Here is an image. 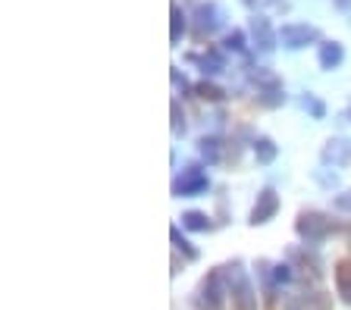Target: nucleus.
I'll list each match as a JSON object with an SVG mask.
<instances>
[{
  "mask_svg": "<svg viewBox=\"0 0 351 310\" xmlns=\"http://www.w3.org/2000/svg\"><path fill=\"white\" fill-rule=\"evenodd\" d=\"M332 207H336V210H342V214H351V192L336 194V198H332Z\"/></svg>",
  "mask_w": 351,
  "mask_h": 310,
  "instance_id": "obj_24",
  "label": "nucleus"
},
{
  "mask_svg": "<svg viewBox=\"0 0 351 310\" xmlns=\"http://www.w3.org/2000/svg\"><path fill=\"white\" fill-rule=\"evenodd\" d=\"M173 85H176V88H182V91L189 88V81H185V75L179 73V69H176V66H173Z\"/></svg>",
  "mask_w": 351,
  "mask_h": 310,
  "instance_id": "obj_26",
  "label": "nucleus"
},
{
  "mask_svg": "<svg viewBox=\"0 0 351 310\" xmlns=\"http://www.w3.org/2000/svg\"><path fill=\"white\" fill-rule=\"evenodd\" d=\"M276 157H279V144H276V141L267 138V135H257V138H254V160L261 163V166H270Z\"/></svg>",
  "mask_w": 351,
  "mask_h": 310,
  "instance_id": "obj_13",
  "label": "nucleus"
},
{
  "mask_svg": "<svg viewBox=\"0 0 351 310\" xmlns=\"http://www.w3.org/2000/svg\"><path fill=\"white\" fill-rule=\"evenodd\" d=\"M223 47H226V51H232V53H241V51H245V31L232 29L226 38H223Z\"/></svg>",
  "mask_w": 351,
  "mask_h": 310,
  "instance_id": "obj_21",
  "label": "nucleus"
},
{
  "mask_svg": "<svg viewBox=\"0 0 351 310\" xmlns=\"http://www.w3.org/2000/svg\"><path fill=\"white\" fill-rule=\"evenodd\" d=\"M301 103H304V110L311 113L314 119H323V116H326V103H323L317 94H304V97H301Z\"/></svg>",
  "mask_w": 351,
  "mask_h": 310,
  "instance_id": "obj_20",
  "label": "nucleus"
},
{
  "mask_svg": "<svg viewBox=\"0 0 351 310\" xmlns=\"http://www.w3.org/2000/svg\"><path fill=\"white\" fill-rule=\"evenodd\" d=\"M185 132V116H182V103H179V97L173 101V135L179 138V135Z\"/></svg>",
  "mask_w": 351,
  "mask_h": 310,
  "instance_id": "obj_22",
  "label": "nucleus"
},
{
  "mask_svg": "<svg viewBox=\"0 0 351 310\" xmlns=\"http://www.w3.org/2000/svg\"><path fill=\"white\" fill-rule=\"evenodd\" d=\"M191 63H197L201 66V73L204 75H219L223 69H226V57L219 51H207V53H191Z\"/></svg>",
  "mask_w": 351,
  "mask_h": 310,
  "instance_id": "obj_12",
  "label": "nucleus"
},
{
  "mask_svg": "<svg viewBox=\"0 0 351 310\" xmlns=\"http://www.w3.org/2000/svg\"><path fill=\"white\" fill-rule=\"evenodd\" d=\"M292 279V266L289 263H276L273 266V282H289Z\"/></svg>",
  "mask_w": 351,
  "mask_h": 310,
  "instance_id": "obj_23",
  "label": "nucleus"
},
{
  "mask_svg": "<svg viewBox=\"0 0 351 310\" xmlns=\"http://www.w3.org/2000/svg\"><path fill=\"white\" fill-rule=\"evenodd\" d=\"M169 238H173V248H176V251H182V254H185V260H197V251L191 248L189 238H185L182 232H179V226H173V229H169Z\"/></svg>",
  "mask_w": 351,
  "mask_h": 310,
  "instance_id": "obj_18",
  "label": "nucleus"
},
{
  "mask_svg": "<svg viewBox=\"0 0 351 310\" xmlns=\"http://www.w3.org/2000/svg\"><path fill=\"white\" fill-rule=\"evenodd\" d=\"M195 19H197V35H213V31L223 25V19H226V13L213 3V0H197L195 3Z\"/></svg>",
  "mask_w": 351,
  "mask_h": 310,
  "instance_id": "obj_9",
  "label": "nucleus"
},
{
  "mask_svg": "<svg viewBox=\"0 0 351 310\" xmlns=\"http://www.w3.org/2000/svg\"><path fill=\"white\" fill-rule=\"evenodd\" d=\"M336 229H339L336 222L329 220L326 214H320V210H304V214H298V220H295V232L301 235V242H304L307 248L323 244Z\"/></svg>",
  "mask_w": 351,
  "mask_h": 310,
  "instance_id": "obj_2",
  "label": "nucleus"
},
{
  "mask_svg": "<svg viewBox=\"0 0 351 310\" xmlns=\"http://www.w3.org/2000/svg\"><path fill=\"white\" fill-rule=\"evenodd\" d=\"M332 3H336L339 10H348V7H351V0H332Z\"/></svg>",
  "mask_w": 351,
  "mask_h": 310,
  "instance_id": "obj_27",
  "label": "nucleus"
},
{
  "mask_svg": "<svg viewBox=\"0 0 351 310\" xmlns=\"http://www.w3.org/2000/svg\"><path fill=\"white\" fill-rule=\"evenodd\" d=\"M254 81H257V103L267 107V110H276L285 103V88L282 81L276 79L273 73H254Z\"/></svg>",
  "mask_w": 351,
  "mask_h": 310,
  "instance_id": "obj_7",
  "label": "nucleus"
},
{
  "mask_svg": "<svg viewBox=\"0 0 351 310\" xmlns=\"http://www.w3.org/2000/svg\"><path fill=\"white\" fill-rule=\"evenodd\" d=\"M336 292L345 304H351V260H339L336 263Z\"/></svg>",
  "mask_w": 351,
  "mask_h": 310,
  "instance_id": "obj_14",
  "label": "nucleus"
},
{
  "mask_svg": "<svg viewBox=\"0 0 351 310\" xmlns=\"http://www.w3.org/2000/svg\"><path fill=\"white\" fill-rule=\"evenodd\" d=\"M248 35H251V44L257 47V53H273L279 47V31L273 29V23L267 16H251L248 23Z\"/></svg>",
  "mask_w": 351,
  "mask_h": 310,
  "instance_id": "obj_6",
  "label": "nucleus"
},
{
  "mask_svg": "<svg viewBox=\"0 0 351 310\" xmlns=\"http://www.w3.org/2000/svg\"><path fill=\"white\" fill-rule=\"evenodd\" d=\"M320 157L323 163H332V166H351V138H329Z\"/></svg>",
  "mask_w": 351,
  "mask_h": 310,
  "instance_id": "obj_10",
  "label": "nucleus"
},
{
  "mask_svg": "<svg viewBox=\"0 0 351 310\" xmlns=\"http://www.w3.org/2000/svg\"><path fill=\"white\" fill-rule=\"evenodd\" d=\"M185 35V13L179 3H173V10H169V41L173 44H179Z\"/></svg>",
  "mask_w": 351,
  "mask_h": 310,
  "instance_id": "obj_16",
  "label": "nucleus"
},
{
  "mask_svg": "<svg viewBox=\"0 0 351 310\" xmlns=\"http://www.w3.org/2000/svg\"><path fill=\"white\" fill-rule=\"evenodd\" d=\"M223 270V282H226L229 295H232V307L235 310H257V288L248 279V273L241 270V260L219 266Z\"/></svg>",
  "mask_w": 351,
  "mask_h": 310,
  "instance_id": "obj_1",
  "label": "nucleus"
},
{
  "mask_svg": "<svg viewBox=\"0 0 351 310\" xmlns=\"http://www.w3.org/2000/svg\"><path fill=\"white\" fill-rule=\"evenodd\" d=\"M182 226L191 232H210L213 222L207 214H201V210H189V214H182Z\"/></svg>",
  "mask_w": 351,
  "mask_h": 310,
  "instance_id": "obj_17",
  "label": "nucleus"
},
{
  "mask_svg": "<svg viewBox=\"0 0 351 310\" xmlns=\"http://www.w3.org/2000/svg\"><path fill=\"white\" fill-rule=\"evenodd\" d=\"M219 148H223V144H219V138L217 135H204V138H197V154L204 157L207 163H219Z\"/></svg>",
  "mask_w": 351,
  "mask_h": 310,
  "instance_id": "obj_15",
  "label": "nucleus"
},
{
  "mask_svg": "<svg viewBox=\"0 0 351 310\" xmlns=\"http://www.w3.org/2000/svg\"><path fill=\"white\" fill-rule=\"evenodd\" d=\"M320 41V29L317 25H307V23H285L279 29V44L285 51H301L307 44H317Z\"/></svg>",
  "mask_w": 351,
  "mask_h": 310,
  "instance_id": "obj_5",
  "label": "nucleus"
},
{
  "mask_svg": "<svg viewBox=\"0 0 351 310\" xmlns=\"http://www.w3.org/2000/svg\"><path fill=\"white\" fill-rule=\"evenodd\" d=\"M314 179H317V182H320V185H326V188H336V185H339V176H336V172L329 176V172L317 170V172H314Z\"/></svg>",
  "mask_w": 351,
  "mask_h": 310,
  "instance_id": "obj_25",
  "label": "nucleus"
},
{
  "mask_svg": "<svg viewBox=\"0 0 351 310\" xmlns=\"http://www.w3.org/2000/svg\"><path fill=\"white\" fill-rule=\"evenodd\" d=\"M276 214H279V194H276V188H263V192L257 194L254 207H251L248 222H251V226H263V222H270Z\"/></svg>",
  "mask_w": 351,
  "mask_h": 310,
  "instance_id": "obj_8",
  "label": "nucleus"
},
{
  "mask_svg": "<svg viewBox=\"0 0 351 310\" xmlns=\"http://www.w3.org/2000/svg\"><path fill=\"white\" fill-rule=\"evenodd\" d=\"M317 63H320V69H326V73L339 69L345 63V44L342 41H320V47H317Z\"/></svg>",
  "mask_w": 351,
  "mask_h": 310,
  "instance_id": "obj_11",
  "label": "nucleus"
},
{
  "mask_svg": "<svg viewBox=\"0 0 351 310\" xmlns=\"http://www.w3.org/2000/svg\"><path fill=\"white\" fill-rule=\"evenodd\" d=\"M207 188H210V179H207L204 166H197V163L182 166V172L173 179V194L176 198H197V194H204Z\"/></svg>",
  "mask_w": 351,
  "mask_h": 310,
  "instance_id": "obj_4",
  "label": "nucleus"
},
{
  "mask_svg": "<svg viewBox=\"0 0 351 310\" xmlns=\"http://www.w3.org/2000/svg\"><path fill=\"white\" fill-rule=\"evenodd\" d=\"M223 295H229V288L223 285V270H213V273H207L204 279H201L191 304H195L197 310H219L223 307Z\"/></svg>",
  "mask_w": 351,
  "mask_h": 310,
  "instance_id": "obj_3",
  "label": "nucleus"
},
{
  "mask_svg": "<svg viewBox=\"0 0 351 310\" xmlns=\"http://www.w3.org/2000/svg\"><path fill=\"white\" fill-rule=\"evenodd\" d=\"M195 94L197 97H204V101H223V97H226V91L223 88H217V85H213V81H197L195 85Z\"/></svg>",
  "mask_w": 351,
  "mask_h": 310,
  "instance_id": "obj_19",
  "label": "nucleus"
}]
</instances>
